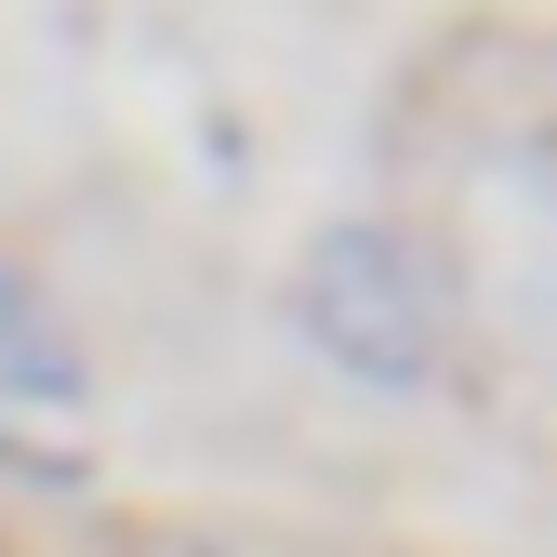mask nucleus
<instances>
[{
    "mask_svg": "<svg viewBox=\"0 0 557 557\" xmlns=\"http://www.w3.org/2000/svg\"><path fill=\"white\" fill-rule=\"evenodd\" d=\"M438 265H425V239H398V226H319L306 239V265H293V319H306V345L332 372H359V385H385V398H411L438 372Z\"/></svg>",
    "mask_w": 557,
    "mask_h": 557,
    "instance_id": "1",
    "label": "nucleus"
}]
</instances>
